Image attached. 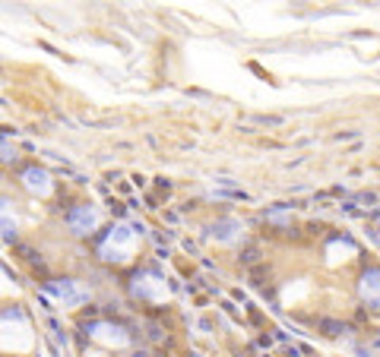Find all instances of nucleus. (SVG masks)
<instances>
[{"instance_id":"f257e3e1","label":"nucleus","mask_w":380,"mask_h":357,"mask_svg":"<svg viewBox=\"0 0 380 357\" xmlns=\"http://www.w3.org/2000/svg\"><path fill=\"white\" fill-rule=\"evenodd\" d=\"M32 344V332L22 319H0V348L3 351H26Z\"/></svg>"},{"instance_id":"f03ea898","label":"nucleus","mask_w":380,"mask_h":357,"mask_svg":"<svg viewBox=\"0 0 380 357\" xmlns=\"http://www.w3.org/2000/svg\"><path fill=\"white\" fill-rule=\"evenodd\" d=\"M101 253H105V259H118V263L130 259V253H134V234H130V228H114V234L101 247Z\"/></svg>"},{"instance_id":"7ed1b4c3","label":"nucleus","mask_w":380,"mask_h":357,"mask_svg":"<svg viewBox=\"0 0 380 357\" xmlns=\"http://www.w3.org/2000/svg\"><path fill=\"white\" fill-rule=\"evenodd\" d=\"M70 225H73V231H80V234L92 231V228L99 225V212L89 209V205H83V209H76L73 215H70Z\"/></svg>"},{"instance_id":"20e7f679","label":"nucleus","mask_w":380,"mask_h":357,"mask_svg":"<svg viewBox=\"0 0 380 357\" xmlns=\"http://www.w3.org/2000/svg\"><path fill=\"white\" fill-rule=\"evenodd\" d=\"M22 184H26L32 193H38V196H48V193H51V177H48L45 171H38V168L22 174Z\"/></svg>"},{"instance_id":"39448f33","label":"nucleus","mask_w":380,"mask_h":357,"mask_svg":"<svg viewBox=\"0 0 380 357\" xmlns=\"http://www.w3.org/2000/svg\"><path fill=\"white\" fill-rule=\"evenodd\" d=\"M0 238L7 240L16 238V215L10 209V203H3V199H0Z\"/></svg>"},{"instance_id":"423d86ee","label":"nucleus","mask_w":380,"mask_h":357,"mask_svg":"<svg viewBox=\"0 0 380 357\" xmlns=\"http://www.w3.org/2000/svg\"><path fill=\"white\" fill-rule=\"evenodd\" d=\"M92 335L101 338V342H114V344H124V342H127L124 332H120V329H111V326H95Z\"/></svg>"},{"instance_id":"0eeeda50","label":"nucleus","mask_w":380,"mask_h":357,"mask_svg":"<svg viewBox=\"0 0 380 357\" xmlns=\"http://www.w3.org/2000/svg\"><path fill=\"white\" fill-rule=\"evenodd\" d=\"M54 288H57V294H60V298H67L70 304H76V300H80V294H73V288H70L67 282H64V284H54Z\"/></svg>"},{"instance_id":"6e6552de","label":"nucleus","mask_w":380,"mask_h":357,"mask_svg":"<svg viewBox=\"0 0 380 357\" xmlns=\"http://www.w3.org/2000/svg\"><path fill=\"white\" fill-rule=\"evenodd\" d=\"M361 288H365V294H367V291H380V272H374V275H365V284H361Z\"/></svg>"},{"instance_id":"1a4fd4ad","label":"nucleus","mask_w":380,"mask_h":357,"mask_svg":"<svg viewBox=\"0 0 380 357\" xmlns=\"http://www.w3.org/2000/svg\"><path fill=\"white\" fill-rule=\"evenodd\" d=\"M323 332H327V335H339V332H342V326L339 323H333V319H323Z\"/></svg>"},{"instance_id":"9d476101","label":"nucleus","mask_w":380,"mask_h":357,"mask_svg":"<svg viewBox=\"0 0 380 357\" xmlns=\"http://www.w3.org/2000/svg\"><path fill=\"white\" fill-rule=\"evenodd\" d=\"M257 256H260V250H257V247H247L244 256H241V259H244V263L251 265V263H257Z\"/></svg>"},{"instance_id":"9b49d317","label":"nucleus","mask_w":380,"mask_h":357,"mask_svg":"<svg viewBox=\"0 0 380 357\" xmlns=\"http://www.w3.org/2000/svg\"><path fill=\"white\" fill-rule=\"evenodd\" d=\"M13 291V282H7V275L0 272V294H10Z\"/></svg>"}]
</instances>
